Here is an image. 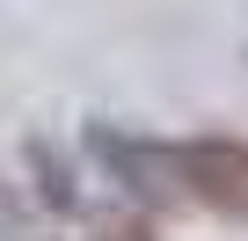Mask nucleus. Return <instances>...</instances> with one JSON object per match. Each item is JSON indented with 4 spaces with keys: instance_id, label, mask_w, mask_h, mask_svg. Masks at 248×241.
Wrapping results in <instances>:
<instances>
[{
    "instance_id": "1",
    "label": "nucleus",
    "mask_w": 248,
    "mask_h": 241,
    "mask_svg": "<svg viewBox=\"0 0 248 241\" xmlns=\"http://www.w3.org/2000/svg\"><path fill=\"white\" fill-rule=\"evenodd\" d=\"M175 168H183V197L190 205L248 219V139H183Z\"/></svg>"
},
{
    "instance_id": "2",
    "label": "nucleus",
    "mask_w": 248,
    "mask_h": 241,
    "mask_svg": "<svg viewBox=\"0 0 248 241\" xmlns=\"http://www.w3.org/2000/svg\"><path fill=\"white\" fill-rule=\"evenodd\" d=\"M95 154H102V168L132 190V197H146V205H183V168H175V146H161V139H132V132H109V125H95Z\"/></svg>"
},
{
    "instance_id": "3",
    "label": "nucleus",
    "mask_w": 248,
    "mask_h": 241,
    "mask_svg": "<svg viewBox=\"0 0 248 241\" xmlns=\"http://www.w3.org/2000/svg\"><path fill=\"white\" fill-rule=\"evenodd\" d=\"M95 241H154V226H146V219H109Z\"/></svg>"
}]
</instances>
